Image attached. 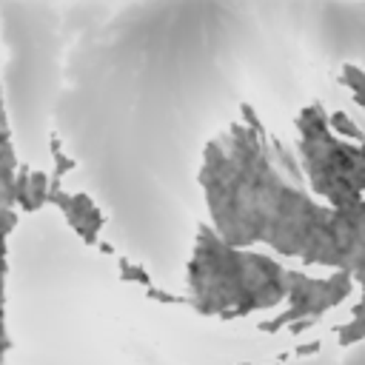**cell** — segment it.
<instances>
[{"instance_id":"cell-7","label":"cell","mask_w":365,"mask_h":365,"mask_svg":"<svg viewBox=\"0 0 365 365\" xmlns=\"http://www.w3.org/2000/svg\"><path fill=\"white\" fill-rule=\"evenodd\" d=\"M51 154H54V157L60 154V137H57V134L51 137Z\"/></svg>"},{"instance_id":"cell-8","label":"cell","mask_w":365,"mask_h":365,"mask_svg":"<svg viewBox=\"0 0 365 365\" xmlns=\"http://www.w3.org/2000/svg\"><path fill=\"white\" fill-rule=\"evenodd\" d=\"M100 251H103V254H114V248H111L108 242H100Z\"/></svg>"},{"instance_id":"cell-3","label":"cell","mask_w":365,"mask_h":365,"mask_svg":"<svg viewBox=\"0 0 365 365\" xmlns=\"http://www.w3.org/2000/svg\"><path fill=\"white\" fill-rule=\"evenodd\" d=\"M336 336H339V345H354L365 336V319H348L336 328Z\"/></svg>"},{"instance_id":"cell-2","label":"cell","mask_w":365,"mask_h":365,"mask_svg":"<svg viewBox=\"0 0 365 365\" xmlns=\"http://www.w3.org/2000/svg\"><path fill=\"white\" fill-rule=\"evenodd\" d=\"M328 120H331V128H334V131H339L342 137H351V140H356L359 145L365 143V137H362V131H359V128H356V125L351 123V117H348L345 111H334V114H331Z\"/></svg>"},{"instance_id":"cell-6","label":"cell","mask_w":365,"mask_h":365,"mask_svg":"<svg viewBox=\"0 0 365 365\" xmlns=\"http://www.w3.org/2000/svg\"><path fill=\"white\" fill-rule=\"evenodd\" d=\"M319 351V342H308V345H297L294 348V356H311Z\"/></svg>"},{"instance_id":"cell-4","label":"cell","mask_w":365,"mask_h":365,"mask_svg":"<svg viewBox=\"0 0 365 365\" xmlns=\"http://www.w3.org/2000/svg\"><path fill=\"white\" fill-rule=\"evenodd\" d=\"M120 279H123V282H140V285H145V288H154V285H151V277L145 274V268H143V265H134V262H131L125 271H120Z\"/></svg>"},{"instance_id":"cell-1","label":"cell","mask_w":365,"mask_h":365,"mask_svg":"<svg viewBox=\"0 0 365 365\" xmlns=\"http://www.w3.org/2000/svg\"><path fill=\"white\" fill-rule=\"evenodd\" d=\"M188 282L194 291L191 305L200 314L234 319L288 302L294 271L279 268L265 254L240 251L217 237L208 225H200L197 251L188 265Z\"/></svg>"},{"instance_id":"cell-5","label":"cell","mask_w":365,"mask_h":365,"mask_svg":"<svg viewBox=\"0 0 365 365\" xmlns=\"http://www.w3.org/2000/svg\"><path fill=\"white\" fill-rule=\"evenodd\" d=\"M71 168H74V160H68L66 154H57V157H54V174H51V177L60 180V177H63L66 171H71Z\"/></svg>"}]
</instances>
